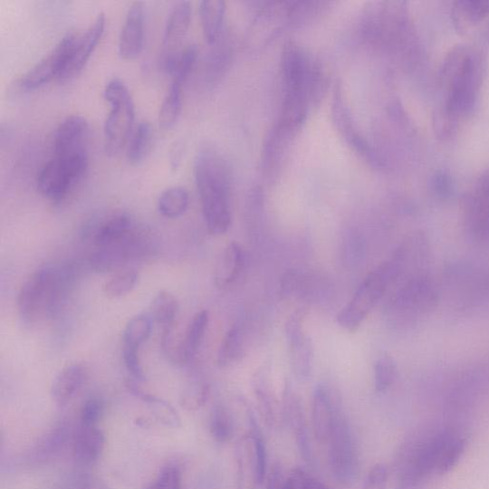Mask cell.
Masks as SVG:
<instances>
[{
	"label": "cell",
	"mask_w": 489,
	"mask_h": 489,
	"mask_svg": "<svg viewBox=\"0 0 489 489\" xmlns=\"http://www.w3.org/2000/svg\"><path fill=\"white\" fill-rule=\"evenodd\" d=\"M285 481L283 467L276 464L267 477L266 489H284Z\"/></svg>",
	"instance_id": "obj_50"
},
{
	"label": "cell",
	"mask_w": 489,
	"mask_h": 489,
	"mask_svg": "<svg viewBox=\"0 0 489 489\" xmlns=\"http://www.w3.org/2000/svg\"><path fill=\"white\" fill-rule=\"evenodd\" d=\"M485 73V59L480 48L458 44L448 51L438 74L440 100L434 110L432 127L442 141L455 137L474 114Z\"/></svg>",
	"instance_id": "obj_1"
},
{
	"label": "cell",
	"mask_w": 489,
	"mask_h": 489,
	"mask_svg": "<svg viewBox=\"0 0 489 489\" xmlns=\"http://www.w3.org/2000/svg\"><path fill=\"white\" fill-rule=\"evenodd\" d=\"M145 44L144 4L131 5L119 37V55L122 60L133 61L142 54Z\"/></svg>",
	"instance_id": "obj_19"
},
{
	"label": "cell",
	"mask_w": 489,
	"mask_h": 489,
	"mask_svg": "<svg viewBox=\"0 0 489 489\" xmlns=\"http://www.w3.org/2000/svg\"><path fill=\"white\" fill-rule=\"evenodd\" d=\"M190 20L189 2L174 5L168 16L163 41V66L166 72H168L181 53L180 46L188 31Z\"/></svg>",
	"instance_id": "obj_16"
},
{
	"label": "cell",
	"mask_w": 489,
	"mask_h": 489,
	"mask_svg": "<svg viewBox=\"0 0 489 489\" xmlns=\"http://www.w3.org/2000/svg\"><path fill=\"white\" fill-rule=\"evenodd\" d=\"M179 309L176 296L168 291H161L154 296L149 316L163 331L171 330L176 328Z\"/></svg>",
	"instance_id": "obj_28"
},
{
	"label": "cell",
	"mask_w": 489,
	"mask_h": 489,
	"mask_svg": "<svg viewBox=\"0 0 489 489\" xmlns=\"http://www.w3.org/2000/svg\"><path fill=\"white\" fill-rule=\"evenodd\" d=\"M435 299L436 291L429 279L414 276L389 302L388 318L397 325L412 322L433 305Z\"/></svg>",
	"instance_id": "obj_9"
},
{
	"label": "cell",
	"mask_w": 489,
	"mask_h": 489,
	"mask_svg": "<svg viewBox=\"0 0 489 489\" xmlns=\"http://www.w3.org/2000/svg\"><path fill=\"white\" fill-rule=\"evenodd\" d=\"M209 317L206 311L196 314L190 321L184 338L180 341L181 365L187 364L197 354L206 336Z\"/></svg>",
	"instance_id": "obj_27"
},
{
	"label": "cell",
	"mask_w": 489,
	"mask_h": 489,
	"mask_svg": "<svg viewBox=\"0 0 489 489\" xmlns=\"http://www.w3.org/2000/svg\"><path fill=\"white\" fill-rule=\"evenodd\" d=\"M327 444L331 474L342 485H352L359 475V457L353 432L341 409Z\"/></svg>",
	"instance_id": "obj_8"
},
{
	"label": "cell",
	"mask_w": 489,
	"mask_h": 489,
	"mask_svg": "<svg viewBox=\"0 0 489 489\" xmlns=\"http://www.w3.org/2000/svg\"><path fill=\"white\" fill-rule=\"evenodd\" d=\"M281 293L290 301L325 303L333 294V285L321 274L290 270L282 278Z\"/></svg>",
	"instance_id": "obj_11"
},
{
	"label": "cell",
	"mask_w": 489,
	"mask_h": 489,
	"mask_svg": "<svg viewBox=\"0 0 489 489\" xmlns=\"http://www.w3.org/2000/svg\"><path fill=\"white\" fill-rule=\"evenodd\" d=\"M334 109L336 124L347 139V142L350 144L354 150L361 155L367 162H369L373 166L379 167L381 164L379 157L369 142L355 130L351 115L349 114L341 99H337Z\"/></svg>",
	"instance_id": "obj_23"
},
{
	"label": "cell",
	"mask_w": 489,
	"mask_h": 489,
	"mask_svg": "<svg viewBox=\"0 0 489 489\" xmlns=\"http://www.w3.org/2000/svg\"><path fill=\"white\" fill-rule=\"evenodd\" d=\"M388 468L384 464H377L365 478L362 489H387Z\"/></svg>",
	"instance_id": "obj_47"
},
{
	"label": "cell",
	"mask_w": 489,
	"mask_h": 489,
	"mask_svg": "<svg viewBox=\"0 0 489 489\" xmlns=\"http://www.w3.org/2000/svg\"><path fill=\"white\" fill-rule=\"evenodd\" d=\"M243 345V330L234 326L225 335L221 343L216 363L220 369L232 365L240 356Z\"/></svg>",
	"instance_id": "obj_36"
},
{
	"label": "cell",
	"mask_w": 489,
	"mask_h": 489,
	"mask_svg": "<svg viewBox=\"0 0 489 489\" xmlns=\"http://www.w3.org/2000/svg\"><path fill=\"white\" fill-rule=\"evenodd\" d=\"M106 14L101 13L83 34H78L60 81L74 78L91 60L106 30Z\"/></svg>",
	"instance_id": "obj_15"
},
{
	"label": "cell",
	"mask_w": 489,
	"mask_h": 489,
	"mask_svg": "<svg viewBox=\"0 0 489 489\" xmlns=\"http://www.w3.org/2000/svg\"><path fill=\"white\" fill-rule=\"evenodd\" d=\"M465 448V441L459 438L441 439L438 451H436L434 471L438 475L447 474L454 466L457 465L463 456Z\"/></svg>",
	"instance_id": "obj_31"
},
{
	"label": "cell",
	"mask_w": 489,
	"mask_h": 489,
	"mask_svg": "<svg viewBox=\"0 0 489 489\" xmlns=\"http://www.w3.org/2000/svg\"><path fill=\"white\" fill-rule=\"evenodd\" d=\"M208 387L205 382L195 381L184 390L180 403L181 406L189 411H195L201 408L207 399Z\"/></svg>",
	"instance_id": "obj_42"
},
{
	"label": "cell",
	"mask_w": 489,
	"mask_h": 489,
	"mask_svg": "<svg viewBox=\"0 0 489 489\" xmlns=\"http://www.w3.org/2000/svg\"><path fill=\"white\" fill-rule=\"evenodd\" d=\"M306 489H329L323 483L314 478H308Z\"/></svg>",
	"instance_id": "obj_52"
},
{
	"label": "cell",
	"mask_w": 489,
	"mask_h": 489,
	"mask_svg": "<svg viewBox=\"0 0 489 489\" xmlns=\"http://www.w3.org/2000/svg\"><path fill=\"white\" fill-rule=\"evenodd\" d=\"M104 446L106 436L98 426H81L73 442L74 457L82 465H91L101 458Z\"/></svg>",
	"instance_id": "obj_25"
},
{
	"label": "cell",
	"mask_w": 489,
	"mask_h": 489,
	"mask_svg": "<svg viewBox=\"0 0 489 489\" xmlns=\"http://www.w3.org/2000/svg\"><path fill=\"white\" fill-rule=\"evenodd\" d=\"M230 177L228 167L216 152L198 154L195 177L206 228L215 235L228 232L232 224Z\"/></svg>",
	"instance_id": "obj_2"
},
{
	"label": "cell",
	"mask_w": 489,
	"mask_h": 489,
	"mask_svg": "<svg viewBox=\"0 0 489 489\" xmlns=\"http://www.w3.org/2000/svg\"><path fill=\"white\" fill-rule=\"evenodd\" d=\"M127 386L135 396L141 398L147 405H149L156 417L159 418V421L173 427H178L180 426V418L177 412L174 410L173 408L167 403V401L153 395L145 393L139 389L137 387V384L133 381H129Z\"/></svg>",
	"instance_id": "obj_33"
},
{
	"label": "cell",
	"mask_w": 489,
	"mask_h": 489,
	"mask_svg": "<svg viewBox=\"0 0 489 489\" xmlns=\"http://www.w3.org/2000/svg\"><path fill=\"white\" fill-rule=\"evenodd\" d=\"M138 273L133 271L121 272L114 275L103 286V292L110 299H119L129 293L138 283Z\"/></svg>",
	"instance_id": "obj_39"
},
{
	"label": "cell",
	"mask_w": 489,
	"mask_h": 489,
	"mask_svg": "<svg viewBox=\"0 0 489 489\" xmlns=\"http://www.w3.org/2000/svg\"><path fill=\"white\" fill-rule=\"evenodd\" d=\"M183 108L182 87L170 84L159 112V125L163 129H171L177 124Z\"/></svg>",
	"instance_id": "obj_34"
},
{
	"label": "cell",
	"mask_w": 489,
	"mask_h": 489,
	"mask_svg": "<svg viewBox=\"0 0 489 489\" xmlns=\"http://www.w3.org/2000/svg\"><path fill=\"white\" fill-rule=\"evenodd\" d=\"M76 37L75 33L66 34L58 44L21 79V89L33 91L41 89L54 79L60 80Z\"/></svg>",
	"instance_id": "obj_10"
},
{
	"label": "cell",
	"mask_w": 489,
	"mask_h": 489,
	"mask_svg": "<svg viewBox=\"0 0 489 489\" xmlns=\"http://www.w3.org/2000/svg\"><path fill=\"white\" fill-rule=\"evenodd\" d=\"M154 138V129L149 121H142L135 128L128 144L129 162L137 166L145 161L149 154Z\"/></svg>",
	"instance_id": "obj_30"
},
{
	"label": "cell",
	"mask_w": 489,
	"mask_h": 489,
	"mask_svg": "<svg viewBox=\"0 0 489 489\" xmlns=\"http://www.w3.org/2000/svg\"><path fill=\"white\" fill-rule=\"evenodd\" d=\"M489 17V2L458 0L451 8V21L460 34H467Z\"/></svg>",
	"instance_id": "obj_26"
},
{
	"label": "cell",
	"mask_w": 489,
	"mask_h": 489,
	"mask_svg": "<svg viewBox=\"0 0 489 489\" xmlns=\"http://www.w3.org/2000/svg\"><path fill=\"white\" fill-rule=\"evenodd\" d=\"M91 126L80 115L67 117L59 125L54 136V153L59 158L89 157Z\"/></svg>",
	"instance_id": "obj_12"
},
{
	"label": "cell",
	"mask_w": 489,
	"mask_h": 489,
	"mask_svg": "<svg viewBox=\"0 0 489 489\" xmlns=\"http://www.w3.org/2000/svg\"><path fill=\"white\" fill-rule=\"evenodd\" d=\"M237 489H257L261 485L258 473L254 432L244 435L236 446Z\"/></svg>",
	"instance_id": "obj_20"
},
{
	"label": "cell",
	"mask_w": 489,
	"mask_h": 489,
	"mask_svg": "<svg viewBox=\"0 0 489 489\" xmlns=\"http://www.w3.org/2000/svg\"><path fill=\"white\" fill-rule=\"evenodd\" d=\"M103 98L110 106L103 126L104 149L110 156H116L128 146L135 129V103L129 87L119 79L104 87Z\"/></svg>",
	"instance_id": "obj_6"
},
{
	"label": "cell",
	"mask_w": 489,
	"mask_h": 489,
	"mask_svg": "<svg viewBox=\"0 0 489 489\" xmlns=\"http://www.w3.org/2000/svg\"><path fill=\"white\" fill-rule=\"evenodd\" d=\"M87 378L85 366L73 363L65 367L55 378L51 387V397L59 407L72 401L82 388Z\"/></svg>",
	"instance_id": "obj_21"
},
{
	"label": "cell",
	"mask_w": 489,
	"mask_h": 489,
	"mask_svg": "<svg viewBox=\"0 0 489 489\" xmlns=\"http://www.w3.org/2000/svg\"><path fill=\"white\" fill-rule=\"evenodd\" d=\"M484 38L489 43V22L486 24L484 29Z\"/></svg>",
	"instance_id": "obj_53"
},
{
	"label": "cell",
	"mask_w": 489,
	"mask_h": 489,
	"mask_svg": "<svg viewBox=\"0 0 489 489\" xmlns=\"http://www.w3.org/2000/svg\"><path fill=\"white\" fill-rule=\"evenodd\" d=\"M198 57V48L196 44L188 45L181 51L176 63H174L168 75L171 77V83L183 87L187 79L194 69Z\"/></svg>",
	"instance_id": "obj_37"
},
{
	"label": "cell",
	"mask_w": 489,
	"mask_h": 489,
	"mask_svg": "<svg viewBox=\"0 0 489 489\" xmlns=\"http://www.w3.org/2000/svg\"><path fill=\"white\" fill-rule=\"evenodd\" d=\"M199 11L206 41L209 44H214L218 41L222 32L225 4L220 0H206L200 3Z\"/></svg>",
	"instance_id": "obj_29"
},
{
	"label": "cell",
	"mask_w": 489,
	"mask_h": 489,
	"mask_svg": "<svg viewBox=\"0 0 489 489\" xmlns=\"http://www.w3.org/2000/svg\"><path fill=\"white\" fill-rule=\"evenodd\" d=\"M429 187L435 197L442 200L449 199L455 192V182L452 174L446 168H439L433 172L429 179Z\"/></svg>",
	"instance_id": "obj_40"
},
{
	"label": "cell",
	"mask_w": 489,
	"mask_h": 489,
	"mask_svg": "<svg viewBox=\"0 0 489 489\" xmlns=\"http://www.w3.org/2000/svg\"><path fill=\"white\" fill-rule=\"evenodd\" d=\"M209 429L217 443H229L234 435V424L230 413L222 407L216 408L212 414Z\"/></svg>",
	"instance_id": "obj_38"
},
{
	"label": "cell",
	"mask_w": 489,
	"mask_h": 489,
	"mask_svg": "<svg viewBox=\"0 0 489 489\" xmlns=\"http://www.w3.org/2000/svg\"><path fill=\"white\" fill-rule=\"evenodd\" d=\"M409 254L398 249L392 260L386 262L367 275L352 300L338 314V323L347 331H355L388 288L403 271Z\"/></svg>",
	"instance_id": "obj_5"
},
{
	"label": "cell",
	"mask_w": 489,
	"mask_h": 489,
	"mask_svg": "<svg viewBox=\"0 0 489 489\" xmlns=\"http://www.w3.org/2000/svg\"><path fill=\"white\" fill-rule=\"evenodd\" d=\"M152 319L148 314H139L132 318L124 330L122 346L132 348H141L149 339L152 331Z\"/></svg>",
	"instance_id": "obj_35"
},
{
	"label": "cell",
	"mask_w": 489,
	"mask_h": 489,
	"mask_svg": "<svg viewBox=\"0 0 489 489\" xmlns=\"http://www.w3.org/2000/svg\"><path fill=\"white\" fill-rule=\"evenodd\" d=\"M189 205V196L186 188L172 187L166 189L157 202L159 214L168 219L181 217Z\"/></svg>",
	"instance_id": "obj_32"
},
{
	"label": "cell",
	"mask_w": 489,
	"mask_h": 489,
	"mask_svg": "<svg viewBox=\"0 0 489 489\" xmlns=\"http://www.w3.org/2000/svg\"><path fill=\"white\" fill-rule=\"evenodd\" d=\"M340 409L336 394L324 384H319L312 396V424L314 436L320 443H328Z\"/></svg>",
	"instance_id": "obj_18"
},
{
	"label": "cell",
	"mask_w": 489,
	"mask_h": 489,
	"mask_svg": "<svg viewBox=\"0 0 489 489\" xmlns=\"http://www.w3.org/2000/svg\"><path fill=\"white\" fill-rule=\"evenodd\" d=\"M365 251V243L362 237L350 236L345 239L344 256L348 264L356 265L362 260Z\"/></svg>",
	"instance_id": "obj_48"
},
{
	"label": "cell",
	"mask_w": 489,
	"mask_h": 489,
	"mask_svg": "<svg viewBox=\"0 0 489 489\" xmlns=\"http://www.w3.org/2000/svg\"><path fill=\"white\" fill-rule=\"evenodd\" d=\"M303 311L295 312L286 325V335L290 349V360L293 375L301 381L312 376L313 346L303 331Z\"/></svg>",
	"instance_id": "obj_13"
},
{
	"label": "cell",
	"mask_w": 489,
	"mask_h": 489,
	"mask_svg": "<svg viewBox=\"0 0 489 489\" xmlns=\"http://www.w3.org/2000/svg\"><path fill=\"white\" fill-rule=\"evenodd\" d=\"M104 411L103 399L99 396L87 398L81 409V424L84 427H97Z\"/></svg>",
	"instance_id": "obj_44"
},
{
	"label": "cell",
	"mask_w": 489,
	"mask_h": 489,
	"mask_svg": "<svg viewBox=\"0 0 489 489\" xmlns=\"http://www.w3.org/2000/svg\"><path fill=\"white\" fill-rule=\"evenodd\" d=\"M182 147L180 144H177L170 151L169 159L171 168L176 171L179 168L182 160Z\"/></svg>",
	"instance_id": "obj_51"
},
{
	"label": "cell",
	"mask_w": 489,
	"mask_h": 489,
	"mask_svg": "<svg viewBox=\"0 0 489 489\" xmlns=\"http://www.w3.org/2000/svg\"><path fill=\"white\" fill-rule=\"evenodd\" d=\"M145 489H182V475L176 465H168Z\"/></svg>",
	"instance_id": "obj_45"
},
{
	"label": "cell",
	"mask_w": 489,
	"mask_h": 489,
	"mask_svg": "<svg viewBox=\"0 0 489 489\" xmlns=\"http://www.w3.org/2000/svg\"><path fill=\"white\" fill-rule=\"evenodd\" d=\"M396 365L388 355L380 357L375 364V388L378 392L387 391L395 379Z\"/></svg>",
	"instance_id": "obj_41"
},
{
	"label": "cell",
	"mask_w": 489,
	"mask_h": 489,
	"mask_svg": "<svg viewBox=\"0 0 489 489\" xmlns=\"http://www.w3.org/2000/svg\"><path fill=\"white\" fill-rule=\"evenodd\" d=\"M284 415L292 427L296 444L306 462L312 461L306 418L301 398L286 387L284 393Z\"/></svg>",
	"instance_id": "obj_22"
},
{
	"label": "cell",
	"mask_w": 489,
	"mask_h": 489,
	"mask_svg": "<svg viewBox=\"0 0 489 489\" xmlns=\"http://www.w3.org/2000/svg\"><path fill=\"white\" fill-rule=\"evenodd\" d=\"M465 218L470 233L489 242V166L483 170L468 197Z\"/></svg>",
	"instance_id": "obj_14"
},
{
	"label": "cell",
	"mask_w": 489,
	"mask_h": 489,
	"mask_svg": "<svg viewBox=\"0 0 489 489\" xmlns=\"http://www.w3.org/2000/svg\"><path fill=\"white\" fill-rule=\"evenodd\" d=\"M255 393L262 418L269 427H274L278 423L277 405L274 398L266 388H258Z\"/></svg>",
	"instance_id": "obj_43"
},
{
	"label": "cell",
	"mask_w": 489,
	"mask_h": 489,
	"mask_svg": "<svg viewBox=\"0 0 489 489\" xmlns=\"http://www.w3.org/2000/svg\"><path fill=\"white\" fill-rule=\"evenodd\" d=\"M139 349L128 346H122V358L126 369L132 376V378L138 381H145L146 374L143 369L141 359L139 355Z\"/></svg>",
	"instance_id": "obj_46"
},
{
	"label": "cell",
	"mask_w": 489,
	"mask_h": 489,
	"mask_svg": "<svg viewBox=\"0 0 489 489\" xmlns=\"http://www.w3.org/2000/svg\"><path fill=\"white\" fill-rule=\"evenodd\" d=\"M244 264L246 255L236 242H232L222 252L215 271V284L218 289H225L235 283Z\"/></svg>",
	"instance_id": "obj_24"
},
{
	"label": "cell",
	"mask_w": 489,
	"mask_h": 489,
	"mask_svg": "<svg viewBox=\"0 0 489 489\" xmlns=\"http://www.w3.org/2000/svg\"><path fill=\"white\" fill-rule=\"evenodd\" d=\"M139 226L128 214H114L96 222L90 228L89 236L94 246L99 249H109L120 246L128 241L138 230Z\"/></svg>",
	"instance_id": "obj_17"
},
{
	"label": "cell",
	"mask_w": 489,
	"mask_h": 489,
	"mask_svg": "<svg viewBox=\"0 0 489 489\" xmlns=\"http://www.w3.org/2000/svg\"><path fill=\"white\" fill-rule=\"evenodd\" d=\"M75 282L69 266H49L34 272L17 296V309L28 324L53 318L61 310Z\"/></svg>",
	"instance_id": "obj_3"
},
{
	"label": "cell",
	"mask_w": 489,
	"mask_h": 489,
	"mask_svg": "<svg viewBox=\"0 0 489 489\" xmlns=\"http://www.w3.org/2000/svg\"><path fill=\"white\" fill-rule=\"evenodd\" d=\"M285 97L282 129L288 131L299 129L305 121L311 91L317 85L319 74L305 52L295 43H288L283 57Z\"/></svg>",
	"instance_id": "obj_4"
},
{
	"label": "cell",
	"mask_w": 489,
	"mask_h": 489,
	"mask_svg": "<svg viewBox=\"0 0 489 489\" xmlns=\"http://www.w3.org/2000/svg\"><path fill=\"white\" fill-rule=\"evenodd\" d=\"M89 157L59 158L47 162L39 171L36 184L40 194L54 203L63 201L84 176Z\"/></svg>",
	"instance_id": "obj_7"
},
{
	"label": "cell",
	"mask_w": 489,
	"mask_h": 489,
	"mask_svg": "<svg viewBox=\"0 0 489 489\" xmlns=\"http://www.w3.org/2000/svg\"><path fill=\"white\" fill-rule=\"evenodd\" d=\"M307 481L308 477L302 468H293L285 481L284 489H306Z\"/></svg>",
	"instance_id": "obj_49"
}]
</instances>
